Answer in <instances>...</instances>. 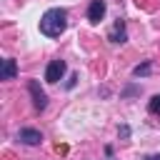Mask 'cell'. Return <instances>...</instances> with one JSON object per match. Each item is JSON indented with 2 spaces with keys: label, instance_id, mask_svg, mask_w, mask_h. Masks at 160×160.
I'll return each instance as SVG.
<instances>
[{
  "label": "cell",
  "instance_id": "6da1fadb",
  "mask_svg": "<svg viewBox=\"0 0 160 160\" xmlns=\"http://www.w3.org/2000/svg\"><path fill=\"white\" fill-rule=\"evenodd\" d=\"M68 28V10L65 8H50L40 18V32L45 38H60Z\"/></svg>",
  "mask_w": 160,
  "mask_h": 160
},
{
  "label": "cell",
  "instance_id": "7a4b0ae2",
  "mask_svg": "<svg viewBox=\"0 0 160 160\" xmlns=\"http://www.w3.org/2000/svg\"><path fill=\"white\" fill-rule=\"evenodd\" d=\"M28 90H30V95H32L35 110H45V108H48V95H45V90L40 88V82H38V80H30V82H28Z\"/></svg>",
  "mask_w": 160,
  "mask_h": 160
},
{
  "label": "cell",
  "instance_id": "3957f363",
  "mask_svg": "<svg viewBox=\"0 0 160 160\" xmlns=\"http://www.w3.org/2000/svg\"><path fill=\"white\" fill-rule=\"evenodd\" d=\"M65 60H50L48 62V70H45V80L48 82H58V80H62V75H65Z\"/></svg>",
  "mask_w": 160,
  "mask_h": 160
},
{
  "label": "cell",
  "instance_id": "277c9868",
  "mask_svg": "<svg viewBox=\"0 0 160 160\" xmlns=\"http://www.w3.org/2000/svg\"><path fill=\"white\" fill-rule=\"evenodd\" d=\"M102 18H105V0H90L88 20H90V22H100Z\"/></svg>",
  "mask_w": 160,
  "mask_h": 160
},
{
  "label": "cell",
  "instance_id": "5b68a950",
  "mask_svg": "<svg viewBox=\"0 0 160 160\" xmlns=\"http://www.w3.org/2000/svg\"><path fill=\"white\" fill-rule=\"evenodd\" d=\"M18 140H22L25 145H40L42 135H40V130H35V128H22V130L18 132Z\"/></svg>",
  "mask_w": 160,
  "mask_h": 160
},
{
  "label": "cell",
  "instance_id": "8992f818",
  "mask_svg": "<svg viewBox=\"0 0 160 160\" xmlns=\"http://www.w3.org/2000/svg\"><path fill=\"white\" fill-rule=\"evenodd\" d=\"M18 75V65L12 58H5L2 60V68H0V80H12Z\"/></svg>",
  "mask_w": 160,
  "mask_h": 160
},
{
  "label": "cell",
  "instance_id": "52a82bcc",
  "mask_svg": "<svg viewBox=\"0 0 160 160\" xmlns=\"http://www.w3.org/2000/svg\"><path fill=\"white\" fill-rule=\"evenodd\" d=\"M125 40H128V35H125V22L118 18L115 25H112V30H110V42H125Z\"/></svg>",
  "mask_w": 160,
  "mask_h": 160
},
{
  "label": "cell",
  "instance_id": "ba28073f",
  "mask_svg": "<svg viewBox=\"0 0 160 160\" xmlns=\"http://www.w3.org/2000/svg\"><path fill=\"white\" fill-rule=\"evenodd\" d=\"M150 70H152V62H150V60H145L142 65H138V68L132 70V75H135V78H145Z\"/></svg>",
  "mask_w": 160,
  "mask_h": 160
},
{
  "label": "cell",
  "instance_id": "9c48e42d",
  "mask_svg": "<svg viewBox=\"0 0 160 160\" xmlns=\"http://www.w3.org/2000/svg\"><path fill=\"white\" fill-rule=\"evenodd\" d=\"M148 110H150L152 115H158V112H160V92L150 98V102H148Z\"/></svg>",
  "mask_w": 160,
  "mask_h": 160
},
{
  "label": "cell",
  "instance_id": "30bf717a",
  "mask_svg": "<svg viewBox=\"0 0 160 160\" xmlns=\"http://www.w3.org/2000/svg\"><path fill=\"white\" fill-rule=\"evenodd\" d=\"M142 160H160V152H158V155H148V158H142Z\"/></svg>",
  "mask_w": 160,
  "mask_h": 160
}]
</instances>
